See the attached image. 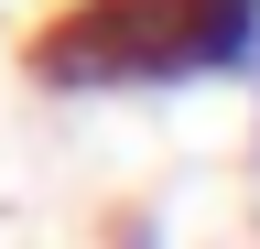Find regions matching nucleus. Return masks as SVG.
<instances>
[{
    "instance_id": "f257e3e1",
    "label": "nucleus",
    "mask_w": 260,
    "mask_h": 249,
    "mask_svg": "<svg viewBox=\"0 0 260 249\" xmlns=\"http://www.w3.org/2000/svg\"><path fill=\"white\" fill-rule=\"evenodd\" d=\"M22 65L54 98L228 87V76H260V0H65Z\"/></svg>"
},
{
    "instance_id": "f03ea898",
    "label": "nucleus",
    "mask_w": 260,
    "mask_h": 249,
    "mask_svg": "<svg viewBox=\"0 0 260 249\" xmlns=\"http://www.w3.org/2000/svg\"><path fill=\"white\" fill-rule=\"evenodd\" d=\"M109 249H162V228H152V217H141V206H130V217H119V228H109Z\"/></svg>"
},
{
    "instance_id": "7ed1b4c3",
    "label": "nucleus",
    "mask_w": 260,
    "mask_h": 249,
    "mask_svg": "<svg viewBox=\"0 0 260 249\" xmlns=\"http://www.w3.org/2000/svg\"><path fill=\"white\" fill-rule=\"evenodd\" d=\"M249 98H260V76H249Z\"/></svg>"
}]
</instances>
